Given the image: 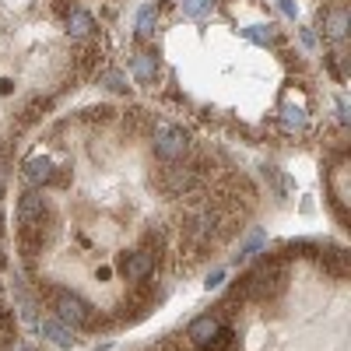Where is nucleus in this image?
I'll return each mask as SVG.
<instances>
[{"label":"nucleus","instance_id":"nucleus-26","mask_svg":"<svg viewBox=\"0 0 351 351\" xmlns=\"http://www.w3.org/2000/svg\"><path fill=\"white\" fill-rule=\"evenodd\" d=\"M4 263H8V256H4V250H0V271H4Z\"/></svg>","mask_w":351,"mask_h":351},{"label":"nucleus","instance_id":"nucleus-17","mask_svg":"<svg viewBox=\"0 0 351 351\" xmlns=\"http://www.w3.org/2000/svg\"><path fill=\"white\" fill-rule=\"evenodd\" d=\"M180 11L186 18H204V14L215 11V0H180Z\"/></svg>","mask_w":351,"mask_h":351},{"label":"nucleus","instance_id":"nucleus-21","mask_svg":"<svg viewBox=\"0 0 351 351\" xmlns=\"http://www.w3.org/2000/svg\"><path fill=\"white\" fill-rule=\"evenodd\" d=\"M84 120L88 123H109L112 120V109L109 106H92V109H84Z\"/></svg>","mask_w":351,"mask_h":351},{"label":"nucleus","instance_id":"nucleus-22","mask_svg":"<svg viewBox=\"0 0 351 351\" xmlns=\"http://www.w3.org/2000/svg\"><path fill=\"white\" fill-rule=\"evenodd\" d=\"M250 39H253V43H271L274 32H271V28H263V25H253V28H250Z\"/></svg>","mask_w":351,"mask_h":351},{"label":"nucleus","instance_id":"nucleus-6","mask_svg":"<svg viewBox=\"0 0 351 351\" xmlns=\"http://www.w3.org/2000/svg\"><path fill=\"white\" fill-rule=\"evenodd\" d=\"M316 260H319V267H324L330 278H348V271H351V256H348V250H341V246H319V253H316Z\"/></svg>","mask_w":351,"mask_h":351},{"label":"nucleus","instance_id":"nucleus-11","mask_svg":"<svg viewBox=\"0 0 351 351\" xmlns=\"http://www.w3.org/2000/svg\"><path fill=\"white\" fill-rule=\"evenodd\" d=\"M130 71H134L137 84H155L158 81V56L155 53H134Z\"/></svg>","mask_w":351,"mask_h":351},{"label":"nucleus","instance_id":"nucleus-3","mask_svg":"<svg viewBox=\"0 0 351 351\" xmlns=\"http://www.w3.org/2000/svg\"><path fill=\"white\" fill-rule=\"evenodd\" d=\"M158 190L162 193H169V197H186L190 190H197V186H204L197 176H193V169L186 165V162H162V169H158Z\"/></svg>","mask_w":351,"mask_h":351},{"label":"nucleus","instance_id":"nucleus-19","mask_svg":"<svg viewBox=\"0 0 351 351\" xmlns=\"http://www.w3.org/2000/svg\"><path fill=\"white\" fill-rule=\"evenodd\" d=\"M14 337V313L8 309V306H0V341H11Z\"/></svg>","mask_w":351,"mask_h":351},{"label":"nucleus","instance_id":"nucleus-8","mask_svg":"<svg viewBox=\"0 0 351 351\" xmlns=\"http://www.w3.org/2000/svg\"><path fill=\"white\" fill-rule=\"evenodd\" d=\"M25 180L32 183V186H49V180H53V172H56V165H53V158L49 155H32L25 162Z\"/></svg>","mask_w":351,"mask_h":351},{"label":"nucleus","instance_id":"nucleus-28","mask_svg":"<svg viewBox=\"0 0 351 351\" xmlns=\"http://www.w3.org/2000/svg\"><path fill=\"white\" fill-rule=\"evenodd\" d=\"M148 351H155V348H148Z\"/></svg>","mask_w":351,"mask_h":351},{"label":"nucleus","instance_id":"nucleus-4","mask_svg":"<svg viewBox=\"0 0 351 351\" xmlns=\"http://www.w3.org/2000/svg\"><path fill=\"white\" fill-rule=\"evenodd\" d=\"M155 267H158V253H152V250H134V253H123L120 256V271H123V278L127 281H141V278H152L155 274Z\"/></svg>","mask_w":351,"mask_h":351},{"label":"nucleus","instance_id":"nucleus-24","mask_svg":"<svg viewBox=\"0 0 351 351\" xmlns=\"http://www.w3.org/2000/svg\"><path fill=\"white\" fill-rule=\"evenodd\" d=\"M281 11L285 14H295V4H291V0H281Z\"/></svg>","mask_w":351,"mask_h":351},{"label":"nucleus","instance_id":"nucleus-27","mask_svg":"<svg viewBox=\"0 0 351 351\" xmlns=\"http://www.w3.org/2000/svg\"><path fill=\"white\" fill-rule=\"evenodd\" d=\"M0 232H4V211H0Z\"/></svg>","mask_w":351,"mask_h":351},{"label":"nucleus","instance_id":"nucleus-12","mask_svg":"<svg viewBox=\"0 0 351 351\" xmlns=\"http://www.w3.org/2000/svg\"><path fill=\"white\" fill-rule=\"evenodd\" d=\"M64 21H67V32H71L74 39H92V36H95V18L88 14V11H81V8H74Z\"/></svg>","mask_w":351,"mask_h":351},{"label":"nucleus","instance_id":"nucleus-14","mask_svg":"<svg viewBox=\"0 0 351 351\" xmlns=\"http://www.w3.org/2000/svg\"><path fill=\"white\" fill-rule=\"evenodd\" d=\"M46 109H49V99L36 95L32 102L25 106V112H21V123H18V127H28V123H36V120H43V116H46Z\"/></svg>","mask_w":351,"mask_h":351},{"label":"nucleus","instance_id":"nucleus-10","mask_svg":"<svg viewBox=\"0 0 351 351\" xmlns=\"http://www.w3.org/2000/svg\"><path fill=\"white\" fill-rule=\"evenodd\" d=\"M36 324H39V334H46L56 348H71V344L77 341V337H74V330H71L67 324H60L56 316H53V319H49V316H43V319H36Z\"/></svg>","mask_w":351,"mask_h":351},{"label":"nucleus","instance_id":"nucleus-1","mask_svg":"<svg viewBox=\"0 0 351 351\" xmlns=\"http://www.w3.org/2000/svg\"><path fill=\"white\" fill-rule=\"evenodd\" d=\"M39 295L49 299V309L56 313V319L67 324L71 330H99V327H106V316H99V309L92 302H84L77 291L39 285Z\"/></svg>","mask_w":351,"mask_h":351},{"label":"nucleus","instance_id":"nucleus-23","mask_svg":"<svg viewBox=\"0 0 351 351\" xmlns=\"http://www.w3.org/2000/svg\"><path fill=\"white\" fill-rule=\"evenodd\" d=\"M4 190H8V165L0 162V197H4Z\"/></svg>","mask_w":351,"mask_h":351},{"label":"nucleus","instance_id":"nucleus-25","mask_svg":"<svg viewBox=\"0 0 351 351\" xmlns=\"http://www.w3.org/2000/svg\"><path fill=\"white\" fill-rule=\"evenodd\" d=\"M215 285H221V271H215V274L208 278V288H215Z\"/></svg>","mask_w":351,"mask_h":351},{"label":"nucleus","instance_id":"nucleus-18","mask_svg":"<svg viewBox=\"0 0 351 351\" xmlns=\"http://www.w3.org/2000/svg\"><path fill=\"white\" fill-rule=\"evenodd\" d=\"M281 127H285V130H302V127H306V112L295 109V106L281 109Z\"/></svg>","mask_w":351,"mask_h":351},{"label":"nucleus","instance_id":"nucleus-9","mask_svg":"<svg viewBox=\"0 0 351 351\" xmlns=\"http://www.w3.org/2000/svg\"><path fill=\"white\" fill-rule=\"evenodd\" d=\"M348 25H351L348 8L337 4V8H330V11L324 14V36H327L330 43H344V39H348Z\"/></svg>","mask_w":351,"mask_h":351},{"label":"nucleus","instance_id":"nucleus-7","mask_svg":"<svg viewBox=\"0 0 351 351\" xmlns=\"http://www.w3.org/2000/svg\"><path fill=\"white\" fill-rule=\"evenodd\" d=\"M221 327V319H218V313H204V316H197L193 324L186 327V344L190 348H204L211 337H215V330Z\"/></svg>","mask_w":351,"mask_h":351},{"label":"nucleus","instance_id":"nucleus-13","mask_svg":"<svg viewBox=\"0 0 351 351\" xmlns=\"http://www.w3.org/2000/svg\"><path fill=\"white\" fill-rule=\"evenodd\" d=\"M239 348V337H236V330H232V327H218L215 330V337L208 341V344H204V348H197V351H236Z\"/></svg>","mask_w":351,"mask_h":351},{"label":"nucleus","instance_id":"nucleus-2","mask_svg":"<svg viewBox=\"0 0 351 351\" xmlns=\"http://www.w3.org/2000/svg\"><path fill=\"white\" fill-rule=\"evenodd\" d=\"M152 152L158 162H183L190 155V134L176 123L158 120L152 127Z\"/></svg>","mask_w":351,"mask_h":351},{"label":"nucleus","instance_id":"nucleus-16","mask_svg":"<svg viewBox=\"0 0 351 351\" xmlns=\"http://www.w3.org/2000/svg\"><path fill=\"white\" fill-rule=\"evenodd\" d=\"M155 21H158V11L155 8H144L141 18H137V39H152L155 36Z\"/></svg>","mask_w":351,"mask_h":351},{"label":"nucleus","instance_id":"nucleus-5","mask_svg":"<svg viewBox=\"0 0 351 351\" xmlns=\"http://www.w3.org/2000/svg\"><path fill=\"white\" fill-rule=\"evenodd\" d=\"M53 215V208H49V200L43 197V190H25L21 197H18V225H28V221H43V218H49Z\"/></svg>","mask_w":351,"mask_h":351},{"label":"nucleus","instance_id":"nucleus-15","mask_svg":"<svg viewBox=\"0 0 351 351\" xmlns=\"http://www.w3.org/2000/svg\"><path fill=\"white\" fill-rule=\"evenodd\" d=\"M144 127H152V112H148V109H130V112L123 116V130L137 134V130H144Z\"/></svg>","mask_w":351,"mask_h":351},{"label":"nucleus","instance_id":"nucleus-20","mask_svg":"<svg viewBox=\"0 0 351 351\" xmlns=\"http://www.w3.org/2000/svg\"><path fill=\"white\" fill-rule=\"evenodd\" d=\"M99 81H102V84L109 88V92H127V88H130V84H127V77H123L120 71H106V74H102Z\"/></svg>","mask_w":351,"mask_h":351}]
</instances>
